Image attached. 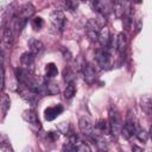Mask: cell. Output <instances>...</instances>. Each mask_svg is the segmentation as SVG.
Returning <instances> with one entry per match:
<instances>
[{
    "instance_id": "1",
    "label": "cell",
    "mask_w": 152,
    "mask_h": 152,
    "mask_svg": "<svg viewBox=\"0 0 152 152\" xmlns=\"http://www.w3.org/2000/svg\"><path fill=\"white\" fill-rule=\"evenodd\" d=\"M95 59H96V63L97 65L101 68V69H110L114 64V59H113V56L109 51V48H101L96 51V55H95Z\"/></svg>"
},
{
    "instance_id": "2",
    "label": "cell",
    "mask_w": 152,
    "mask_h": 152,
    "mask_svg": "<svg viewBox=\"0 0 152 152\" xmlns=\"http://www.w3.org/2000/svg\"><path fill=\"white\" fill-rule=\"evenodd\" d=\"M109 132L115 137L121 132V127H122V119L121 115L119 113V110L116 109V107L112 106L109 109Z\"/></svg>"
},
{
    "instance_id": "3",
    "label": "cell",
    "mask_w": 152,
    "mask_h": 152,
    "mask_svg": "<svg viewBox=\"0 0 152 152\" xmlns=\"http://www.w3.org/2000/svg\"><path fill=\"white\" fill-rule=\"evenodd\" d=\"M50 21H51V25L52 27L57 31V32H62L65 27V15L63 13V11L61 10H55L53 12H51L50 14Z\"/></svg>"
},
{
    "instance_id": "4",
    "label": "cell",
    "mask_w": 152,
    "mask_h": 152,
    "mask_svg": "<svg viewBox=\"0 0 152 152\" xmlns=\"http://www.w3.org/2000/svg\"><path fill=\"white\" fill-rule=\"evenodd\" d=\"M78 127H80V131L83 135L88 137V138H91L95 133V129H94V125H93V121L90 120V118L88 116H82L78 120Z\"/></svg>"
},
{
    "instance_id": "5",
    "label": "cell",
    "mask_w": 152,
    "mask_h": 152,
    "mask_svg": "<svg viewBox=\"0 0 152 152\" xmlns=\"http://www.w3.org/2000/svg\"><path fill=\"white\" fill-rule=\"evenodd\" d=\"M100 32V25L95 19H89L86 24V33L90 42H97V36Z\"/></svg>"
},
{
    "instance_id": "6",
    "label": "cell",
    "mask_w": 152,
    "mask_h": 152,
    "mask_svg": "<svg viewBox=\"0 0 152 152\" xmlns=\"http://www.w3.org/2000/svg\"><path fill=\"white\" fill-rule=\"evenodd\" d=\"M137 129H138V127H137V124L133 120V118H127V120L125 121V124L121 127L120 133H122L125 139H131L133 135H135Z\"/></svg>"
},
{
    "instance_id": "7",
    "label": "cell",
    "mask_w": 152,
    "mask_h": 152,
    "mask_svg": "<svg viewBox=\"0 0 152 152\" xmlns=\"http://www.w3.org/2000/svg\"><path fill=\"white\" fill-rule=\"evenodd\" d=\"M18 91L20 93L21 97H23L24 100H26L27 102H30V103H34V102L38 100V97H39L38 93H36L32 88H30V87H27V86H24V84H20V86H19Z\"/></svg>"
},
{
    "instance_id": "8",
    "label": "cell",
    "mask_w": 152,
    "mask_h": 152,
    "mask_svg": "<svg viewBox=\"0 0 152 152\" xmlns=\"http://www.w3.org/2000/svg\"><path fill=\"white\" fill-rule=\"evenodd\" d=\"M82 75H83V80L86 83L88 84H93L95 81H96V70L95 68L89 64V63H86L82 68Z\"/></svg>"
},
{
    "instance_id": "9",
    "label": "cell",
    "mask_w": 152,
    "mask_h": 152,
    "mask_svg": "<svg viewBox=\"0 0 152 152\" xmlns=\"http://www.w3.org/2000/svg\"><path fill=\"white\" fill-rule=\"evenodd\" d=\"M64 110L62 104H56V106H51L45 108L44 110V118L46 121H52L55 120L59 114H62V112Z\"/></svg>"
},
{
    "instance_id": "10",
    "label": "cell",
    "mask_w": 152,
    "mask_h": 152,
    "mask_svg": "<svg viewBox=\"0 0 152 152\" xmlns=\"http://www.w3.org/2000/svg\"><path fill=\"white\" fill-rule=\"evenodd\" d=\"M91 8L101 15H107L109 12V5L106 0H89Z\"/></svg>"
},
{
    "instance_id": "11",
    "label": "cell",
    "mask_w": 152,
    "mask_h": 152,
    "mask_svg": "<svg viewBox=\"0 0 152 152\" xmlns=\"http://www.w3.org/2000/svg\"><path fill=\"white\" fill-rule=\"evenodd\" d=\"M97 40L101 44V48H109L110 44V33H109V28L107 26H103L100 28L99 36H97Z\"/></svg>"
},
{
    "instance_id": "12",
    "label": "cell",
    "mask_w": 152,
    "mask_h": 152,
    "mask_svg": "<svg viewBox=\"0 0 152 152\" xmlns=\"http://www.w3.org/2000/svg\"><path fill=\"white\" fill-rule=\"evenodd\" d=\"M23 119H24L26 122H28L30 125L40 128V122H39V119H38V116H37V114H36L34 110H32V109H26V110H24V112H23Z\"/></svg>"
},
{
    "instance_id": "13",
    "label": "cell",
    "mask_w": 152,
    "mask_h": 152,
    "mask_svg": "<svg viewBox=\"0 0 152 152\" xmlns=\"http://www.w3.org/2000/svg\"><path fill=\"white\" fill-rule=\"evenodd\" d=\"M34 55L31 53L30 51L28 52H24L20 57V64L23 68H26V69H31L33 70V65H34Z\"/></svg>"
},
{
    "instance_id": "14",
    "label": "cell",
    "mask_w": 152,
    "mask_h": 152,
    "mask_svg": "<svg viewBox=\"0 0 152 152\" xmlns=\"http://www.w3.org/2000/svg\"><path fill=\"white\" fill-rule=\"evenodd\" d=\"M27 45H28V50H30V52L33 53L34 56L39 55V53L44 50V45H43V43H42L39 39H36V38H31V39L28 40Z\"/></svg>"
},
{
    "instance_id": "15",
    "label": "cell",
    "mask_w": 152,
    "mask_h": 152,
    "mask_svg": "<svg viewBox=\"0 0 152 152\" xmlns=\"http://www.w3.org/2000/svg\"><path fill=\"white\" fill-rule=\"evenodd\" d=\"M127 45H128V43H127V37H126V34H125L124 32L119 33V34H118V38H116V50H118V52H119L121 56L125 55V52H126V50H127Z\"/></svg>"
},
{
    "instance_id": "16",
    "label": "cell",
    "mask_w": 152,
    "mask_h": 152,
    "mask_svg": "<svg viewBox=\"0 0 152 152\" xmlns=\"http://www.w3.org/2000/svg\"><path fill=\"white\" fill-rule=\"evenodd\" d=\"M44 86H45L46 94H49V95H57L58 91H59L58 84L55 81H52V78H49L48 81H44Z\"/></svg>"
},
{
    "instance_id": "17",
    "label": "cell",
    "mask_w": 152,
    "mask_h": 152,
    "mask_svg": "<svg viewBox=\"0 0 152 152\" xmlns=\"http://www.w3.org/2000/svg\"><path fill=\"white\" fill-rule=\"evenodd\" d=\"M57 74H58V69H57L55 63L50 62L45 65V76H46V78H53L55 76H57Z\"/></svg>"
},
{
    "instance_id": "18",
    "label": "cell",
    "mask_w": 152,
    "mask_h": 152,
    "mask_svg": "<svg viewBox=\"0 0 152 152\" xmlns=\"http://www.w3.org/2000/svg\"><path fill=\"white\" fill-rule=\"evenodd\" d=\"M10 106H11V100H10V96L7 94H2L1 97H0V109L2 110L4 115L8 112L10 109Z\"/></svg>"
},
{
    "instance_id": "19",
    "label": "cell",
    "mask_w": 152,
    "mask_h": 152,
    "mask_svg": "<svg viewBox=\"0 0 152 152\" xmlns=\"http://www.w3.org/2000/svg\"><path fill=\"white\" fill-rule=\"evenodd\" d=\"M75 93H76L75 83H74V82H69V83H66V88H65V90H64V97H65L66 100H70V99L74 97Z\"/></svg>"
},
{
    "instance_id": "20",
    "label": "cell",
    "mask_w": 152,
    "mask_h": 152,
    "mask_svg": "<svg viewBox=\"0 0 152 152\" xmlns=\"http://www.w3.org/2000/svg\"><path fill=\"white\" fill-rule=\"evenodd\" d=\"M75 76H76V74H75V71L71 69V68H65L64 70H63V80L66 82V83H69V82H74L75 81Z\"/></svg>"
},
{
    "instance_id": "21",
    "label": "cell",
    "mask_w": 152,
    "mask_h": 152,
    "mask_svg": "<svg viewBox=\"0 0 152 152\" xmlns=\"http://www.w3.org/2000/svg\"><path fill=\"white\" fill-rule=\"evenodd\" d=\"M151 99H150V96L147 95V96H144L142 99H141V108H142V110L146 113V114H151Z\"/></svg>"
},
{
    "instance_id": "22",
    "label": "cell",
    "mask_w": 152,
    "mask_h": 152,
    "mask_svg": "<svg viewBox=\"0 0 152 152\" xmlns=\"http://www.w3.org/2000/svg\"><path fill=\"white\" fill-rule=\"evenodd\" d=\"M96 129L99 133L103 134V133H108L109 132V125H108V121L106 120H100L97 124H96Z\"/></svg>"
},
{
    "instance_id": "23",
    "label": "cell",
    "mask_w": 152,
    "mask_h": 152,
    "mask_svg": "<svg viewBox=\"0 0 152 152\" xmlns=\"http://www.w3.org/2000/svg\"><path fill=\"white\" fill-rule=\"evenodd\" d=\"M31 25H32V27L37 31V30H40L42 27H43V25H44V20H43V18H40V17H34L32 20H31Z\"/></svg>"
},
{
    "instance_id": "24",
    "label": "cell",
    "mask_w": 152,
    "mask_h": 152,
    "mask_svg": "<svg viewBox=\"0 0 152 152\" xmlns=\"http://www.w3.org/2000/svg\"><path fill=\"white\" fill-rule=\"evenodd\" d=\"M135 137L138 138V140H140L141 142H146L147 141V139H148V133H147V131H145V129H137V132H135Z\"/></svg>"
},
{
    "instance_id": "25",
    "label": "cell",
    "mask_w": 152,
    "mask_h": 152,
    "mask_svg": "<svg viewBox=\"0 0 152 152\" xmlns=\"http://www.w3.org/2000/svg\"><path fill=\"white\" fill-rule=\"evenodd\" d=\"M5 86V70H4V62L0 63V93L4 90Z\"/></svg>"
},
{
    "instance_id": "26",
    "label": "cell",
    "mask_w": 152,
    "mask_h": 152,
    "mask_svg": "<svg viewBox=\"0 0 152 152\" xmlns=\"http://www.w3.org/2000/svg\"><path fill=\"white\" fill-rule=\"evenodd\" d=\"M57 128H58L59 132L64 133L65 135H68L69 132H70V127H69V124H68V122H61V124L57 126Z\"/></svg>"
},
{
    "instance_id": "27",
    "label": "cell",
    "mask_w": 152,
    "mask_h": 152,
    "mask_svg": "<svg viewBox=\"0 0 152 152\" xmlns=\"http://www.w3.org/2000/svg\"><path fill=\"white\" fill-rule=\"evenodd\" d=\"M64 2L66 5V7L69 10H71V11H75L77 8V6H78V0H66Z\"/></svg>"
},
{
    "instance_id": "28",
    "label": "cell",
    "mask_w": 152,
    "mask_h": 152,
    "mask_svg": "<svg viewBox=\"0 0 152 152\" xmlns=\"http://www.w3.org/2000/svg\"><path fill=\"white\" fill-rule=\"evenodd\" d=\"M48 137L51 138L52 141H55V140L58 139V133H56V132H49V133H48Z\"/></svg>"
},
{
    "instance_id": "29",
    "label": "cell",
    "mask_w": 152,
    "mask_h": 152,
    "mask_svg": "<svg viewBox=\"0 0 152 152\" xmlns=\"http://www.w3.org/2000/svg\"><path fill=\"white\" fill-rule=\"evenodd\" d=\"M135 2H137V4H139V2H141V0H135Z\"/></svg>"
},
{
    "instance_id": "30",
    "label": "cell",
    "mask_w": 152,
    "mask_h": 152,
    "mask_svg": "<svg viewBox=\"0 0 152 152\" xmlns=\"http://www.w3.org/2000/svg\"><path fill=\"white\" fill-rule=\"evenodd\" d=\"M63 1H66V0H63Z\"/></svg>"
}]
</instances>
